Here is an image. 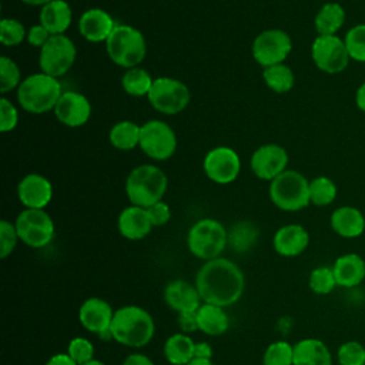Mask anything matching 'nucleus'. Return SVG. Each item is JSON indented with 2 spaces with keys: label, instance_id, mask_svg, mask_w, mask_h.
<instances>
[{
  "label": "nucleus",
  "instance_id": "obj_14",
  "mask_svg": "<svg viewBox=\"0 0 365 365\" xmlns=\"http://www.w3.org/2000/svg\"><path fill=\"white\" fill-rule=\"evenodd\" d=\"M202 168L208 180L215 184L225 185L238 178L241 171V160L235 150L227 145H220L205 154Z\"/></svg>",
  "mask_w": 365,
  "mask_h": 365
},
{
  "label": "nucleus",
  "instance_id": "obj_9",
  "mask_svg": "<svg viewBox=\"0 0 365 365\" xmlns=\"http://www.w3.org/2000/svg\"><path fill=\"white\" fill-rule=\"evenodd\" d=\"M19 238L30 248L48 245L56 234L54 221L46 210L24 208L14 221Z\"/></svg>",
  "mask_w": 365,
  "mask_h": 365
},
{
  "label": "nucleus",
  "instance_id": "obj_34",
  "mask_svg": "<svg viewBox=\"0 0 365 365\" xmlns=\"http://www.w3.org/2000/svg\"><path fill=\"white\" fill-rule=\"evenodd\" d=\"M336 184L325 175L315 177L309 181V201L317 207L332 204L336 198Z\"/></svg>",
  "mask_w": 365,
  "mask_h": 365
},
{
  "label": "nucleus",
  "instance_id": "obj_51",
  "mask_svg": "<svg viewBox=\"0 0 365 365\" xmlns=\"http://www.w3.org/2000/svg\"><path fill=\"white\" fill-rule=\"evenodd\" d=\"M187 365H214L211 359H202V358H194Z\"/></svg>",
  "mask_w": 365,
  "mask_h": 365
},
{
  "label": "nucleus",
  "instance_id": "obj_28",
  "mask_svg": "<svg viewBox=\"0 0 365 365\" xmlns=\"http://www.w3.org/2000/svg\"><path fill=\"white\" fill-rule=\"evenodd\" d=\"M195 342L188 334L177 332L170 335L163 346L164 356L171 365H187L194 359Z\"/></svg>",
  "mask_w": 365,
  "mask_h": 365
},
{
  "label": "nucleus",
  "instance_id": "obj_10",
  "mask_svg": "<svg viewBox=\"0 0 365 365\" xmlns=\"http://www.w3.org/2000/svg\"><path fill=\"white\" fill-rule=\"evenodd\" d=\"M76 57L74 41L66 34H54L40 48L38 66L43 73L58 78L73 67Z\"/></svg>",
  "mask_w": 365,
  "mask_h": 365
},
{
  "label": "nucleus",
  "instance_id": "obj_20",
  "mask_svg": "<svg viewBox=\"0 0 365 365\" xmlns=\"http://www.w3.org/2000/svg\"><path fill=\"white\" fill-rule=\"evenodd\" d=\"M115 26L117 24L110 13L103 9L93 7L80 16L78 33L90 43H106Z\"/></svg>",
  "mask_w": 365,
  "mask_h": 365
},
{
  "label": "nucleus",
  "instance_id": "obj_46",
  "mask_svg": "<svg viewBox=\"0 0 365 365\" xmlns=\"http://www.w3.org/2000/svg\"><path fill=\"white\" fill-rule=\"evenodd\" d=\"M195 312H197V311H195ZM195 312H182V314H178V327H180L181 332H184V334H191V332H194V331H198Z\"/></svg>",
  "mask_w": 365,
  "mask_h": 365
},
{
  "label": "nucleus",
  "instance_id": "obj_24",
  "mask_svg": "<svg viewBox=\"0 0 365 365\" xmlns=\"http://www.w3.org/2000/svg\"><path fill=\"white\" fill-rule=\"evenodd\" d=\"M198 331L210 336H220L230 328V318L225 308L202 302L195 312Z\"/></svg>",
  "mask_w": 365,
  "mask_h": 365
},
{
  "label": "nucleus",
  "instance_id": "obj_15",
  "mask_svg": "<svg viewBox=\"0 0 365 365\" xmlns=\"http://www.w3.org/2000/svg\"><path fill=\"white\" fill-rule=\"evenodd\" d=\"M113 317V307L98 297L87 298L78 308V321L81 327L103 339H113L110 332Z\"/></svg>",
  "mask_w": 365,
  "mask_h": 365
},
{
  "label": "nucleus",
  "instance_id": "obj_4",
  "mask_svg": "<svg viewBox=\"0 0 365 365\" xmlns=\"http://www.w3.org/2000/svg\"><path fill=\"white\" fill-rule=\"evenodd\" d=\"M168 187L165 173L153 164H141L125 178V195L133 205L148 208L163 200Z\"/></svg>",
  "mask_w": 365,
  "mask_h": 365
},
{
  "label": "nucleus",
  "instance_id": "obj_17",
  "mask_svg": "<svg viewBox=\"0 0 365 365\" xmlns=\"http://www.w3.org/2000/svg\"><path fill=\"white\" fill-rule=\"evenodd\" d=\"M53 113L61 124L71 128L81 127L91 117V103L78 91H63Z\"/></svg>",
  "mask_w": 365,
  "mask_h": 365
},
{
  "label": "nucleus",
  "instance_id": "obj_5",
  "mask_svg": "<svg viewBox=\"0 0 365 365\" xmlns=\"http://www.w3.org/2000/svg\"><path fill=\"white\" fill-rule=\"evenodd\" d=\"M106 50L115 66L127 70L143 63L147 54V43L138 29L130 24H117L106 41Z\"/></svg>",
  "mask_w": 365,
  "mask_h": 365
},
{
  "label": "nucleus",
  "instance_id": "obj_11",
  "mask_svg": "<svg viewBox=\"0 0 365 365\" xmlns=\"http://www.w3.org/2000/svg\"><path fill=\"white\" fill-rule=\"evenodd\" d=\"M143 153L155 161L171 158L177 150V135L170 124L161 120H148L141 124L140 145Z\"/></svg>",
  "mask_w": 365,
  "mask_h": 365
},
{
  "label": "nucleus",
  "instance_id": "obj_27",
  "mask_svg": "<svg viewBox=\"0 0 365 365\" xmlns=\"http://www.w3.org/2000/svg\"><path fill=\"white\" fill-rule=\"evenodd\" d=\"M332 271L336 285L351 288L365 278V261L358 254H345L336 258Z\"/></svg>",
  "mask_w": 365,
  "mask_h": 365
},
{
  "label": "nucleus",
  "instance_id": "obj_36",
  "mask_svg": "<svg viewBox=\"0 0 365 365\" xmlns=\"http://www.w3.org/2000/svg\"><path fill=\"white\" fill-rule=\"evenodd\" d=\"M27 30L24 24L13 17H4L0 21V41L6 47H14L26 40Z\"/></svg>",
  "mask_w": 365,
  "mask_h": 365
},
{
  "label": "nucleus",
  "instance_id": "obj_26",
  "mask_svg": "<svg viewBox=\"0 0 365 365\" xmlns=\"http://www.w3.org/2000/svg\"><path fill=\"white\" fill-rule=\"evenodd\" d=\"M331 227L344 238H355L364 232L365 218L358 208L344 205L331 214Z\"/></svg>",
  "mask_w": 365,
  "mask_h": 365
},
{
  "label": "nucleus",
  "instance_id": "obj_38",
  "mask_svg": "<svg viewBox=\"0 0 365 365\" xmlns=\"http://www.w3.org/2000/svg\"><path fill=\"white\" fill-rule=\"evenodd\" d=\"M345 46L352 60L365 63V24L351 27L345 34Z\"/></svg>",
  "mask_w": 365,
  "mask_h": 365
},
{
  "label": "nucleus",
  "instance_id": "obj_31",
  "mask_svg": "<svg viewBox=\"0 0 365 365\" xmlns=\"http://www.w3.org/2000/svg\"><path fill=\"white\" fill-rule=\"evenodd\" d=\"M259 237L258 227L251 221H238L228 230V247L240 254L254 248Z\"/></svg>",
  "mask_w": 365,
  "mask_h": 365
},
{
  "label": "nucleus",
  "instance_id": "obj_35",
  "mask_svg": "<svg viewBox=\"0 0 365 365\" xmlns=\"http://www.w3.org/2000/svg\"><path fill=\"white\" fill-rule=\"evenodd\" d=\"M262 365H294V345L287 341L271 342L262 355Z\"/></svg>",
  "mask_w": 365,
  "mask_h": 365
},
{
  "label": "nucleus",
  "instance_id": "obj_29",
  "mask_svg": "<svg viewBox=\"0 0 365 365\" xmlns=\"http://www.w3.org/2000/svg\"><path fill=\"white\" fill-rule=\"evenodd\" d=\"M345 23V10L339 3H325L314 19L318 36H335Z\"/></svg>",
  "mask_w": 365,
  "mask_h": 365
},
{
  "label": "nucleus",
  "instance_id": "obj_8",
  "mask_svg": "<svg viewBox=\"0 0 365 365\" xmlns=\"http://www.w3.org/2000/svg\"><path fill=\"white\" fill-rule=\"evenodd\" d=\"M147 98L155 111L165 115H174L187 108L191 100V93L187 84L181 80L163 76L154 78Z\"/></svg>",
  "mask_w": 365,
  "mask_h": 365
},
{
  "label": "nucleus",
  "instance_id": "obj_33",
  "mask_svg": "<svg viewBox=\"0 0 365 365\" xmlns=\"http://www.w3.org/2000/svg\"><path fill=\"white\" fill-rule=\"evenodd\" d=\"M262 78L269 90L279 94L288 93L295 84L294 71L284 63L265 67L262 71Z\"/></svg>",
  "mask_w": 365,
  "mask_h": 365
},
{
  "label": "nucleus",
  "instance_id": "obj_23",
  "mask_svg": "<svg viewBox=\"0 0 365 365\" xmlns=\"http://www.w3.org/2000/svg\"><path fill=\"white\" fill-rule=\"evenodd\" d=\"M38 23L51 34H64L73 21V10L66 0H51L40 9Z\"/></svg>",
  "mask_w": 365,
  "mask_h": 365
},
{
  "label": "nucleus",
  "instance_id": "obj_19",
  "mask_svg": "<svg viewBox=\"0 0 365 365\" xmlns=\"http://www.w3.org/2000/svg\"><path fill=\"white\" fill-rule=\"evenodd\" d=\"M164 301L167 307L177 314L195 312L202 299L195 284L185 279H173L164 288Z\"/></svg>",
  "mask_w": 365,
  "mask_h": 365
},
{
  "label": "nucleus",
  "instance_id": "obj_53",
  "mask_svg": "<svg viewBox=\"0 0 365 365\" xmlns=\"http://www.w3.org/2000/svg\"><path fill=\"white\" fill-rule=\"evenodd\" d=\"M83 365H107L106 362H103V361H100V359H91V361H88V362H86V364H83Z\"/></svg>",
  "mask_w": 365,
  "mask_h": 365
},
{
  "label": "nucleus",
  "instance_id": "obj_41",
  "mask_svg": "<svg viewBox=\"0 0 365 365\" xmlns=\"http://www.w3.org/2000/svg\"><path fill=\"white\" fill-rule=\"evenodd\" d=\"M336 356L339 365H365V348L356 341L344 342Z\"/></svg>",
  "mask_w": 365,
  "mask_h": 365
},
{
  "label": "nucleus",
  "instance_id": "obj_45",
  "mask_svg": "<svg viewBox=\"0 0 365 365\" xmlns=\"http://www.w3.org/2000/svg\"><path fill=\"white\" fill-rule=\"evenodd\" d=\"M51 37V34L38 23L34 24L31 27L27 29V36H26V41L31 46V47H38L41 48L47 40Z\"/></svg>",
  "mask_w": 365,
  "mask_h": 365
},
{
  "label": "nucleus",
  "instance_id": "obj_2",
  "mask_svg": "<svg viewBox=\"0 0 365 365\" xmlns=\"http://www.w3.org/2000/svg\"><path fill=\"white\" fill-rule=\"evenodd\" d=\"M111 338L128 348H143L148 345L155 332L151 314L138 305H124L114 311L111 322Z\"/></svg>",
  "mask_w": 365,
  "mask_h": 365
},
{
  "label": "nucleus",
  "instance_id": "obj_49",
  "mask_svg": "<svg viewBox=\"0 0 365 365\" xmlns=\"http://www.w3.org/2000/svg\"><path fill=\"white\" fill-rule=\"evenodd\" d=\"M44 365H77L70 356L67 352L64 354H54L51 355Z\"/></svg>",
  "mask_w": 365,
  "mask_h": 365
},
{
  "label": "nucleus",
  "instance_id": "obj_42",
  "mask_svg": "<svg viewBox=\"0 0 365 365\" xmlns=\"http://www.w3.org/2000/svg\"><path fill=\"white\" fill-rule=\"evenodd\" d=\"M20 241L14 222L7 220L0 221V258L6 259L14 251L17 242Z\"/></svg>",
  "mask_w": 365,
  "mask_h": 365
},
{
  "label": "nucleus",
  "instance_id": "obj_37",
  "mask_svg": "<svg viewBox=\"0 0 365 365\" xmlns=\"http://www.w3.org/2000/svg\"><path fill=\"white\" fill-rule=\"evenodd\" d=\"M21 81H23L21 71L17 63L7 56H1L0 57V91L6 94L14 88H19Z\"/></svg>",
  "mask_w": 365,
  "mask_h": 365
},
{
  "label": "nucleus",
  "instance_id": "obj_32",
  "mask_svg": "<svg viewBox=\"0 0 365 365\" xmlns=\"http://www.w3.org/2000/svg\"><path fill=\"white\" fill-rule=\"evenodd\" d=\"M153 83H154V78L151 77V74L141 67L127 68L121 77L123 90L133 97L148 96L153 87Z\"/></svg>",
  "mask_w": 365,
  "mask_h": 365
},
{
  "label": "nucleus",
  "instance_id": "obj_6",
  "mask_svg": "<svg viewBox=\"0 0 365 365\" xmlns=\"http://www.w3.org/2000/svg\"><path fill=\"white\" fill-rule=\"evenodd\" d=\"M268 195L272 204L282 211H299L309 201V181L304 174L295 170H285L269 181Z\"/></svg>",
  "mask_w": 365,
  "mask_h": 365
},
{
  "label": "nucleus",
  "instance_id": "obj_18",
  "mask_svg": "<svg viewBox=\"0 0 365 365\" xmlns=\"http://www.w3.org/2000/svg\"><path fill=\"white\" fill-rule=\"evenodd\" d=\"M17 197L24 208L44 210L53 198V185L47 177L31 173L17 184Z\"/></svg>",
  "mask_w": 365,
  "mask_h": 365
},
{
  "label": "nucleus",
  "instance_id": "obj_52",
  "mask_svg": "<svg viewBox=\"0 0 365 365\" xmlns=\"http://www.w3.org/2000/svg\"><path fill=\"white\" fill-rule=\"evenodd\" d=\"M20 1L24 3V4H29V6H40V7H43L44 4H47L51 0H20Z\"/></svg>",
  "mask_w": 365,
  "mask_h": 365
},
{
  "label": "nucleus",
  "instance_id": "obj_13",
  "mask_svg": "<svg viewBox=\"0 0 365 365\" xmlns=\"http://www.w3.org/2000/svg\"><path fill=\"white\" fill-rule=\"evenodd\" d=\"M314 64L327 74H338L348 67L351 60L345 41L335 36H317L311 46Z\"/></svg>",
  "mask_w": 365,
  "mask_h": 365
},
{
  "label": "nucleus",
  "instance_id": "obj_43",
  "mask_svg": "<svg viewBox=\"0 0 365 365\" xmlns=\"http://www.w3.org/2000/svg\"><path fill=\"white\" fill-rule=\"evenodd\" d=\"M19 111L16 106L6 97L0 98V131L10 133L17 127Z\"/></svg>",
  "mask_w": 365,
  "mask_h": 365
},
{
  "label": "nucleus",
  "instance_id": "obj_44",
  "mask_svg": "<svg viewBox=\"0 0 365 365\" xmlns=\"http://www.w3.org/2000/svg\"><path fill=\"white\" fill-rule=\"evenodd\" d=\"M153 227H163L171 220V208L163 200L147 208Z\"/></svg>",
  "mask_w": 365,
  "mask_h": 365
},
{
  "label": "nucleus",
  "instance_id": "obj_12",
  "mask_svg": "<svg viewBox=\"0 0 365 365\" xmlns=\"http://www.w3.org/2000/svg\"><path fill=\"white\" fill-rule=\"evenodd\" d=\"M292 50V40L281 29H268L261 31L252 41V57L261 67L281 64Z\"/></svg>",
  "mask_w": 365,
  "mask_h": 365
},
{
  "label": "nucleus",
  "instance_id": "obj_1",
  "mask_svg": "<svg viewBox=\"0 0 365 365\" xmlns=\"http://www.w3.org/2000/svg\"><path fill=\"white\" fill-rule=\"evenodd\" d=\"M194 284L202 302L227 308L234 305L242 297L245 277L235 262L218 257L205 261L200 267Z\"/></svg>",
  "mask_w": 365,
  "mask_h": 365
},
{
  "label": "nucleus",
  "instance_id": "obj_3",
  "mask_svg": "<svg viewBox=\"0 0 365 365\" xmlns=\"http://www.w3.org/2000/svg\"><path fill=\"white\" fill-rule=\"evenodd\" d=\"M61 94L58 78L40 71L23 78L17 88V101L27 113L44 114L54 110Z\"/></svg>",
  "mask_w": 365,
  "mask_h": 365
},
{
  "label": "nucleus",
  "instance_id": "obj_40",
  "mask_svg": "<svg viewBox=\"0 0 365 365\" xmlns=\"http://www.w3.org/2000/svg\"><path fill=\"white\" fill-rule=\"evenodd\" d=\"M67 354L77 365H83L94 359V345L84 336H74L67 345Z\"/></svg>",
  "mask_w": 365,
  "mask_h": 365
},
{
  "label": "nucleus",
  "instance_id": "obj_47",
  "mask_svg": "<svg viewBox=\"0 0 365 365\" xmlns=\"http://www.w3.org/2000/svg\"><path fill=\"white\" fill-rule=\"evenodd\" d=\"M121 365H155V364L147 355L134 352V354H130L128 356H125V359L123 361Z\"/></svg>",
  "mask_w": 365,
  "mask_h": 365
},
{
  "label": "nucleus",
  "instance_id": "obj_25",
  "mask_svg": "<svg viewBox=\"0 0 365 365\" xmlns=\"http://www.w3.org/2000/svg\"><path fill=\"white\" fill-rule=\"evenodd\" d=\"M294 365H332V355L321 339L304 338L294 345Z\"/></svg>",
  "mask_w": 365,
  "mask_h": 365
},
{
  "label": "nucleus",
  "instance_id": "obj_48",
  "mask_svg": "<svg viewBox=\"0 0 365 365\" xmlns=\"http://www.w3.org/2000/svg\"><path fill=\"white\" fill-rule=\"evenodd\" d=\"M194 358H202V359H211L212 358V348L208 342H195L194 346Z\"/></svg>",
  "mask_w": 365,
  "mask_h": 365
},
{
  "label": "nucleus",
  "instance_id": "obj_16",
  "mask_svg": "<svg viewBox=\"0 0 365 365\" xmlns=\"http://www.w3.org/2000/svg\"><path fill=\"white\" fill-rule=\"evenodd\" d=\"M288 153L287 150L275 143L259 145L250 160V167L254 175L259 180L272 181L281 173L287 170Z\"/></svg>",
  "mask_w": 365,
  "mask_h": 365
},
{
  "label": "nucleus",
  "instance_id": "obj_39",
  "mask_svg": "<svg viewBox=\"0 0 365 365\" xmlns=\"http://www.w3.org/2000/svg\"><path fill=\"white\" fill-rule=\"evenodd\" d=\"M308 285L312 292L325 295L329 294L336 287V279L332 268L329 267H318L311 271L308 278Z\"/></svg>",
  "mask_w": 365,
  "mask_h": 365
},
{
  "label": "nucleus",
  "instance_id": "obj_7",
  "mask_svg": "<svg viewBox=\"0 0 365 365\" xmlns=\"http://www.w3.org/2000/svg\"><path fill=\"white\" fill-rule=\"evenodd\" d=\"M227 245L228 231L218 220L202 218L194 222L188 230L187 247L194 257L202 261L221 257Z\"/></svg>",
  "mask_w": 365,
  "mask_h": 365
},
{
  "label": "nucleus",
  "instance_id": "obj_30",
  "mask_svg": "<svg viewBox=\"0 0 365 365\" xmlns=\"http://www.w3.org/2000/svg\"><path fill=\"white\" fill-rule=\"evenodd\" d=\"M141 125L131 120H121L115 123L108 133L110 144L121 151H130L140 145Z\"/></svg>",
  "mask_w": 365,
  "mask_h": 365
},
{
  "label": "nucleus",
  "instance_id": "obj_21",
  "mask_svg": "<svg viewBox=\"0 0 365 365\" xmlns=\"http://www.w3.org/2000/svg\"><path fill=\"white\" fill-rule=\"evenodd\" d=\"M117 227L121 237L130 241H140L145 238L154 228L150 221L147 208L133 204L121 210L117 220Z\"/></svg>",
  "mask_w": 365,
  "mask_h": 365
},
{
  "label": "nucleus",
  "instance_id": "obj_22",
  "mask_svg": "<svg viewBox=\"0 0 365 365\" xmlns=\"http://www.w3.org/2000/svg\"><path fill=\"white\" fill-rule=\"evenodd\" d=\"M309 244L308 231L299 224H287L279 227L272 238V247L282 257H297L302 254Z\"/></svg>",
  "mask_w": 365,
  "mask_h": 365
},
{
  "label": "nucleus",
  "instance_id": "obj_50",
  "mask_svg": "<svg viewBox=\"0 0 365 365\" xmlns=\"http://www.w3.org/2000/svg\"><path fill=\"white\" fill-rule=\"evenodd\" d=\"M355 104L361 111L365 113V83H362L355 93Z\"/></svg>",
  "mask_w": 365,
  "mask_h": 365
}]
</instances>
